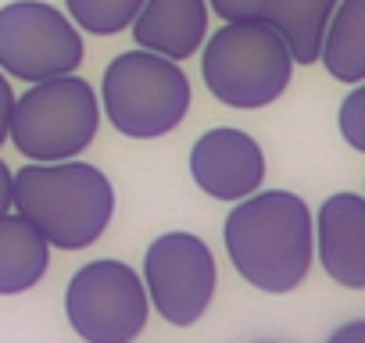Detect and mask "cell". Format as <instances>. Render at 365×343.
Segmentation results:
<instances>
[{
	"mask_svg": "<svg viewBox=\"0 0 365 343\" xmlns=\"http://www.w3.org/2000/svg\"><path fill=\"white\" fill-rule=\"evenodd\" d=\"M319 261L336 286L365 290V197L333 194L319 211Z\"/></svg>",
	"mask_w": 365,
	"mask_h": 343,
	"instance_id": "30bf717a",
	"label": "cell"
},
{
	"mask_svg": "<svg viewBox=\"0 0 365 343\" xmlns=\"http://www.w3.org/2000/svg\"><path fill=\"white\" fill-rule=\"evenodd\" d=\"M101 125V107L93 90L68 75L33 83L15 100L11 111V143L29 161H65L83 154Z\"/></svg>",
	"mask_w": 365,
	"mask_h": 343,
	"instance_id": "5b68a950",
	"label": "cell"
},
{
	"mask_svg": "<svg viewBox=\"0 0 365 343\" xmlns=\"http://www.w3.org/2000/svg\"><path fill=\"white\" fill-rule=\"evenodd\" d=\"M143 286L158 315L172 325H194L215 297V258L194 233H165L143 258Z\"/></svg>",
	"mask_w": 365,
	"mask_h": 343,
	"instance_id": "ba28073f",
	"label": "cell"
},
{
	"mask_svg": "<svg viewBox=\"0 0 365 343\" xmlns=\"http://www.w3.org/2000/svg\"><path fill=\"white\" fill-rule=\"evenodd\" d=\"M83 61L79 26L43 0H15L0 8V68L26 83L76 72Z\"/></svg>",
	"mask_w": 365,
	"mask_h": 343,
	"instance_id": "52a82bcc",
	"label": "cell"
},
{
	"mask_svg": "<svg viewBox=\"0 0 365 343\" xmlns=\"http://www.w3.org/2000/svg\"><path fill=\"white\" fill-rule=\"evenodd\" d=\"M11 208L29 218L51 247L83 250L97 243L115 215L108 176L83 161H33L15 172Z\"/></svg>",
	"mask_w": 365,
	"mask_h": 343,
	"instance_id": "7a4b0ae2",
	"label": "cell"
},
{
	"mask_svg": "<svg viewBox=\"0 0 365 343\" xmlns=\"http://www.w3.org/2000/svg\"><path fill=\"white\" fill-rule=\"evenodd\" d=\"M51 265L47 236L19 211L0 215V297L33 290Z\"/></svg>",
	"mask_w": 365,
	"mask_h": 343,
	"instance_id": "7c38bea8",
	"label": "cell"
},
{
	"mask_svg": "<svg viewBox=\"0 0 365 343\" xmlns=\"http://www.w3.org/2000/svg\"><path fill=\"white\" fill-rule=\"evenodd\" d=\"M65 4L79 29H86L93 36H115L133 26L143 0H65Z\"/></svg>",
	"mask_w": 365,
	"mask_h": 343,
	"instance_id": "9a60e30c",
	"label": "cell"
},
{
	"mask_svg": "<svg viewBox=\"0 0 365 343\" xmlns=\"http://www.w3.org/2000/svg\"><path fill=\"white\" fill-rule=\"evenodd\" d=\"M340 132L344 139L365 154V86H354L340 104Z\"/></svg>",
	"mask_w": 365,
	"mask_h": 343,
	"instance_id": "2e32d148",
	"label": "cell"
},
{
	"mask_svg": "<svg viewBox=\"0 0 365 343\" xmlns=\"http://www.w3.org/2000/svg\"><path fill=\"white\" fill-rule=\"evenodd\" d=\"M190 176L215 201H244L265 179V154L240 129H212L190 150Z\"/></svg>",
	"mask_w": 365,
	"mask_h": 343,
	"instance_id": "9c48e42d",
	"label": "cell"
},
{
	"mask_svg": "<svg viewBox=\"0 0 365 343\" xmlns=\"http://www.w3.org/2000/svg\"><path fill=\"white\" fill-rule=\"evenodd\" d=\"M11 186H15V172L0 161V215L11 211Z\"/></svg>",
	"mask_w": 365,
	"mask_h": 343,
	"instance_id": "d6986e66",
	"label": "cell"
},
{
	"mask_svg": "<svg viewBox=\"0 0 365 343\" xmlns=\"http://www.w3.org/2000/svg\"><path fill=\"white\" fill-rule=\"evenodd\" d=\"M101 100L108 122L133 139H154L172 132L190 111V83L179 65L154 51L118 54L104 68Z\"/></svg>",
	"mask_w": 365,
	"mask_h": 343,
	"instance_id": "277c9868",
	"label": "cell"
},
{
	"mask_svg": "<svg viewBox=\"0 0 365 343\" xmlns=\"http://www.w3.org/2000/svg\"><path fill=\"white\" fill-rule=\"evenodd\" d=\"M201 72L215 100L251 111L272 104L287 90L294 54L269 19H240L226 22L208 40Z\"/></svg>",
	"mask_w": 365,
	"mask_h": 343,
	"instance_id": "3957f363",
	"label": "cell"
},
{
	"mask_svg": "<svg viewBox=\"0 0 365 343\" xmlns=\"http://www.w3.org/2000/svg\"><path fill=\"white\" fill-rule=\"evenodd\" d=\"M11 111H15V93L4 79V68H0V147H4V139L11 132Z\"/></svg>",
	"mask_w": 365,
	"mask_h": 343,
	"instance_id": "ac0fdd59",
	"label": "cell"
},
{
	"mask_svg": "<svg viewBox=\"0 0 365 343\" xmlns=\"http://www.w3.org/2000/svg\"><path fill=\"white\" fill-rule=\"evenodd\" d=\"M147 286L122 261L83 265L65 293L72 329L90 343H129L147 325Z\"/></svg>",
	"mask_w": 365,
	"mask_h": 343,
	"instance_id": "8992f818",
	"label": "cell"
},
{
	"mask_svg": "<svg viewBox=\"0 0 365 343\" xmlns=\"http://www.w3.org/2000/svg\"><path fill=\"white\" fill-rule=\"evenodd\" d=\"M336 4L340 0H265L262 19H269L283 33L294 65H315Z\"/></svg>",
	"mask_w": 365,
	"mask_h": 343,
	"instance_id": "4fadbf2b",
	"label": "cell"
},
{
	"mask_svg": "<svg viewBox=\"0 0 365 343\" xmlns=\"http://www.w3.org/2000/svg\"><path fill=\"white\" fill-rule=\"evenodd\" d=\"M212 8L222 22H240V19H262L265 0H212Z\"/></svg>",
	"mask_w": 365,
	"mask_h": 343,
	"instance_id": "e0dca14e",
	"label": "cell"
},
{
	"mask_svg": "<svg viewBox=\"0 0 365 343\" xmlns=\"http://www.w3.org/2000/svg\"><path fill=\"white\" fill-rule=\"evenodd\" d=\"M208 33V4L205 0H143L133 19L136 47L165 54L172 61L190 58Z\"/></svg>",
	"mask_w": 365,
	"mask_h": 343,
	"instance_id": "8fae6325",
	"label": "cell"
},
{
	"mask_svg": "<svg viewBox=\"0 0 365 343\" xmlns=\"http://www.w3.org/2000/svg\"><path fill=\"white\" fill-rule=\"evenodd\" d=\"M336 339H365V322H351V325L336 329V332H333V343H336Z\"/></svg>",
	"mask_w": 365,
	"mask_h": 343,
	"instance_id": "ffe728a7",
	"label": "cell"
},
{
	"mask_svg": "<svg viewBox=\"0 0 365 343\" xmlns=\"http://www.w3.org/2000/svg\"><path fill=\"white\" fill-rule=\"evenodd\" d=\"M312 215L297 194L269 190L244 197L226 218L233 268L265 293H290L312 268Z\"/></svg>",
	"mask_w": 365,
	"mask_h": 343,
	"instance_id": "6da1fadb",
	"label": "cell"
},
{
	"mask_svg": "<svg viewBox=\"0 0 365 343\" xmlns=\"http://www.w3.org/2000/svg\"><path fill=\"white\" fill-rule=\"evenodd\" d=\"M319 61L340 83H365V0H340L322 40Z\"/></svg>",
	"mask_w": 365,
	"mask_h": 343,
	"instance_id": "5bb4252c",
	"label": "cell"
}]
</instances>
